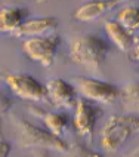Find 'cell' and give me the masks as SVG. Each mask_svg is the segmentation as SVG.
<instances>
[{
  "instance_id": "1",
  "label": "cell",
  "mask_w": 139,
  "mask_h": 157,
  "mask_svg": "<svg viewBox=\"0 0 139 157\" xmlns=\"http://www.w3.org/2000/svg\"><path fill=\"white\" fill-rule=\"evenodd\" d=\"M110 44L102 37L93 34L81 36L76 39L70 48V58L87 70H99L110 53Z\"/></svg>"
},
{
  "instance_id": "2",
  "label": "cell",
  "mask_w": 139,
  "mask_h": 157,
  "mask_svg": "<svg viewBox=\"0 0 139 157\" xmlns=\"http://www.w3.org/2000/svg\"><path fill=\"white\" fill-rule=\"evenodd\" d=\"M139 133V116L132 113L110 117L101 133V145L108 153H115L129 141L132 135Z\"/></svg>"
},
{
  "instance_id": "3",
  "label": "cell",
  "mask_w": 139,
  "mask_h": 157,
  "mask_svg": "<svg viewBox=\"0 0 139 157\" xmlns=\"http://www.w3.org/2000/svg\"><path fill=\"white\" fill-rule=\"evenodd\" d=\"M18 131H19V141L24 147L55 150L61 153H65L68 148V144L61 136H56L52 132L34 126L25 120H18Z\"/></svg>"
},
{
  "instance_id": "4",
  "label": "cell",
  "mask_w": 139,
  "mask_h": 157,
  "mask_svg": "<svg viewBox=\"0 0 139 157\" xmlns=\"http://www.w3.org/2000/svg\"><path fill=\"white\" fill-rule=\"evenodd\" d=\"M59 42H61L59 36L53 33L40 37H28L22 43V51L30 59L42 64L43 67H49L55 61Z\"/></svg>"
},
{
  "instance_id": "5",
  "label": "cell",
  "mask_w": 139,
  "mask_h": 157,
  "mask_svg": "<svg viewBox=\"0 0 139 157\" xmlns=\"http://www.w3.org/2000/svg\"><path fill=\"white\" fill-rule=\"evenodd\" d=\"M5 83L9 89L22 99L27 101H44L46 98V87L37 82L33 76L24 73H10L5 76Z\"/></svg>"
},
{
  "instance_id": "6",
  "label": "cell",
  "mask_w": 139,
  "mask_h": 157,
  "mask_svg": "<svg viewBox=\"0 0 139 157\" xmlns=\"http://www.w3.org/2000/svg\"><path fill=\"white\" fill-rule=\"evenodd\" d=\"M77 87L85 99L99 104H113L120 95V89H117L114 85L96 78L80 77Z\"/></svg>"
},
{
  "instance_id": "7",
  "label": "cell",
  "mask_w": 139,
  "mask_h": 157,
  "mask_svg": "<svg viewBox=\"0 0 139 157\" xmlns=\"http://www.w3.org/2000/svg\"><path fill=\"white\" fill-rule=\"evenodd\" d=\"M101 116V110H98L92 102L81 98L76 101V114H74V128L80 136L92 141L95 132L96 120Z\"/></svg>"
},
{
  "instance_id": "8",
  "label": "cell",
  "mask_w": 139,
  "mask_h": 157,
  "mask_svg": "<svg viewBox=\"0 0 139 157\" xmlns=\"http://www.w3.org/2000/svg\"><path fill=\"white\" fill-rule=\"evenodd\" d=\"M46 98L58 107H71L77 101L76 87L64 78L55 77L46 83Z\"/></svg>"
},
{
  "instance_id": "9",
  "label": "cell",
  "mask_w": 139,
  "mask_h": 157,
  "mask_svg": "<svg viewBox=\"0 0 139 157\" xmlns=\"http://www.w3.org/2000/svg\"><path fill=\"white\" fill-rule=\"evenodd\" d=\"M127 0H92L83 3L74 12V18L81 22H92L98 18L105 15L107 12H111L113 9L118 8Z\"/></svg>"
},
{
  "instance_id": "10",
  "label": "cell",
  "mask_w": 139,
  "mask_h": 157,
  "mask_svg": "<svg viewBox=\"0 0 139 157\" xmlns=\"http://www.w3.org/2000/svg\"><path fill=\"white\" fill-rule=\"evenodd\" d=\"M58 27V19L52 17L30 18L25 19L13 34L17 37H40V36L52 34Z\"/></svg>"
},
{
  "instance_id": "11",
  "label": "cell",
  "mask_w": 139,
  "mask_h": 157,
  "mask_svg": "<svg viewBox=\"0 0 139 157\" xmlns=\"http://www.w3.org/2000/svg\"><path fill=\"white\" fill-rule=\"evenodd\" d=\"M27 12L18 6H6L0 9V34H13L25 21Z\"/></svg>"
},
{
  "instance_id": "12",
  "label": "cell",
  "mask_w": 139,
  "mask_h": 157,
  "mask_svg": "<svg viewBox=\"0 0 139 157\" xmlns=\"http://www.w3.org/2000/svg\"><path fill=\"white\" fill-rule=\"evenodd\" d=\"M105 33L108 36V39L113 42L120 51L129 52L130 48L135 43V39L132 33H129L126 28H123L117 21H108L105 22Z\"/></svg>"
},
{
  "instance_id": "13",
  "label": "cell",
  "mask_w": 139,
  "mask_h": 157,
  "mask_svg": "<svg viewBox=\"0 0 139 157\" xmlns=\"http://www.w3.org/2000/svg\"><path fill=\"white\" fill-rule=\"evenodd\" d=\"M122 105L127 113H139V82L129 83L120 90Z\"/></svg>"
},
{
  "instance_id": "14",
  "label": "cell",
  "mask_w": 139,
  "mask_h": 157,
  "mask_svg": "<svg viewBox=\"0 0 139 157\" xmlns=\"http://www.w3.org/2000/svg\"><path fill=\"white\" fill-rule=\"evenodd\" d=\"M117 22L126 28L129 33L139 30V8L136 6H126L117 15Z\"/></svg>"
},
{
  "instance_id": "15",
  "label": "cell",
  "mask_w": 139,
  "mask_h": 157,
  "mask_svg": "<svg viewBox=\"0 0 139 157\" xmlns=\"http://www.w3.org/2000/svg\"><path fill=\"white\" fill-rule=\"evenodd\" d=\"M43 123L49 132H52L56 136H61L68 124V119L62 113H44Z\"/></svg>"
},
{
  "instance_id": "16",
  "label": "cell",
  "mask_w": 139,
  "mask_h": 157,
  "mask_svg": "<svg viewBox=\"0 0 139 157\" xmlns=\"http://www.w3.org/2000/svg\"><path fill=\"white\" fill-rule=\"evenodd\" d=\"M65 153H67L65 157H101L99 153L87 148L86 145H83V144H73L71 147L68 145Z\"/></svg>"
},
{
  "instance_id": "17",
  "label": "cell",
  "mask_w": 139,
  "mask_h": 157,
  "mask_svg": "<svg viewBox=\"0 0 139 157\" xmlns=\"http://www.w3.org/2000/svg\"><path fill=\"white\" fill-rule=\"evenodd\" d=\"M12 104H13L12 99L0 92V138H2V119H3L5 114L8 113V110L12 107Z\"/></svg>"
},
{
  "instance_id": "18",
  "label": "cell",
  "mask_w": 139,
  "mask_h": 157,
  "mask_svg": "<svg viewBox=\"0 0 139 157\" xmlns=\"http://www.w3.org/2000/svg\"><path fill=\"white\" fill-rule=\"evenodd\" d=\"M9 153H10V145H9V142L0 140V157H8Z\"/></svg>"
},
{
  "instance_id": "19",
  "label": "cell",
  "mask_w": 139,
  "mask_h": 157,
  "mask_svg": "<svg viewBox=\"0 0 139 157\" xmlns=\"http://www.w3.org/2000/svg\"><path fill=\"white\" fill-rule=\"evenodd\" d=\"M130 49H133V56H132V59H136L139 61V43H133Z\"/></svg>"
},
{
  "instance_id": "20",
  "label": "cell",
  "mask_w": 139,
  "mask_h": 157,
  "mask_svg": "<svg viewBox=\"0 0 139 157\" xmlns=\"http://www.w3.org/2000/svg\"><path fill=\"white\" fill-rule=\"evenodd\" d=\"M127 157H139V148H138V150H135L133 153H130V154H129Z\"/></svg>"
},
{
  "instance_id": "21",
  "label": "cell",
  "mask_w": 139,
  "mask_h": 157,
  "mask_svg": "<svg viewBox=\"0 0 139 157\" xmlns=\"http://www.w3.org/2000/svg\"><path fill=\"white\" fill-rule=\"evenodd\" d=\"M36 157H47V154H46V153H37Z\"/></svg>"
}]
</instances>
